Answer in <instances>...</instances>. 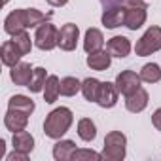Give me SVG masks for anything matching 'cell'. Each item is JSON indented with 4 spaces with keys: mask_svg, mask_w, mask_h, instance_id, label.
Segmentation results:
<instances>
[{
    "mask_svg": "<svg viewBox=\"0 0 161 161\" xmlns=\"http://www.w3.org/2000/svg\"><path fill=\"white\" fill-rule=\"evenodd\" d=\"M104 46V36L99 29H87L86 32V38H84V49L87 53H93V51H99L103 49Z\"/></svg>",
    "mask_w": 161,
    "mask_h": 161,
    "instance_id": "ac0fdd59",
    "label": "cell"
},
{
    "mask_svg": "<svg viewBox=\"0 0 161 161\" xmlns=\"http://www.w3.org/2000/svg\"><path fill=\"white\" fill-rule=\"evenodd\" d=\"M146 106H148V91L142 89V87H138L136 91H133L131 95L125 97V108L133 114L142 112Z\"/></svg>",
    "mask_w": 161,
    "mask_h": 161,
    "instance_id": "4fadbf2b",
    "label": "cell"
},
{
    "mask_svg": "<svg viewBox=\"0 0 161 161\" xmlns=\"http://www.w3.org/2000/svg\"><path fill=\"white\" fill-rule=\"evenodd\" d=\"M12 40H14V44L21 49V53H23V55L31 53V49H32V40H31V36H29L25 31H21V32L14 34V36H12Z\"/></svg>",
    "mask_w": 161,
    "mask_h": 161,
    "instance_id": "4316f807",
    "label": "cell"
},
{
    "mask_svg": "<svg viewBox=\"0 0 161 161\" xmlns=\"http://www.w3.org/2000/svg\"><path fill=\"white\" fill-rule=\"evenodd\" d=\"M152 123L157 131H161V108H157L153 114H152Z\"/></svg>",
    "mask_w": 161,
    "mask_h": 161,
    "instance_id": "f546056e",
    "label": "cell"
},
{
    "mask_svg": "<svg viewBox=\"0 0 161 161\" xmlns=\"http://www.w3.org/2000/svg\"><path fill=\"white\" fill-rule=\"evenodd\" d=\"M59 95H61V80L55 74H51V76H47L46 86H44V101L47 104H53Z\"/></svg>",
    "mask_w": 161,
    "mask_h": 161,
    "instance_id": "d6986e66",
    "label": "cell"
},
{
    "mask_svg": "<svg viewBox=\"0 0 161 161\" xmlns=\"http://www.w3.org/2000/svg\"><path fill=\"white\" fill-rule=\"evenodd\" d=\"M46 80H47L46 68H42V66L34 68V76H32V80H31V84H29V89H31L32 93H40V91H44V86H46Z\"/></svg>",
    "mask_w": 161,
    "mask_h": 161,
    "instance_id": "484cf974",
    "label": "cell"
},
{
    "mask_svg": "<svg viewBox=\"0 0 161 161\" xmlns=\"http://www.w3.org/2000/svg\"><path fill=\"white\" fill-rule=\"evenodd\" d=\"M103 25L106 29H116L125 25V6H112L108 10H104L103 14Z\"/></svg>",
    "mask_w": 161,
    "mask_h": 161,
    "instance_id": "7c38bea8",
    "label": "cell"
},
{
    "mask_svg": "<svg viewBox=\"0 0 161 161\" xmlns=\"http://www.w3.org/2000/svg\"><path fill=\"white\" fill-rule=\"evenodd\" d=\"M4 153H6V142H4V140H0V159L4 157Z\"/></svg>",
    "mask_w": 161,
    "mask_h": 161,
    "instance_id": "1f68e13d",
    "label": "cell"
},
{
    "mask_svg": "<svg viewBox=\"0 0 161 161\" xmlns=\"http://www.w3.org/2000/svg\"><path fill=\"white\" fill-rule=\"evenodd\" d=\"M8 108L21 110V112H25V114L31 116V114L34 112L36 104H34V101H32L31 97H27V95H14V97L8 101Z\"/></svg>",
    "mask_w": 161,
    "mask_h": 161,
    "instance_id": "ffe728a7",
    "label": "cell"
},
{
    "mask_svg": "<svg viewBox=\"0 0 161 161\" xmlns=\"http://www.w3.org/2000/svg\"><path fill=\"white\" fill-rule=\"evenodd\" d=\"M78 38H80V29H78V25H74V23L63 25L61 31H59V47H61L63 51H72V49H76V46H78Z\"/></svg>",
    "mask_w": 161,
    "mask_h": 161,
    "instance_id": "52a82bcc",
    "label": "cell"
},
{
    "mask_svg": "<svg viewBox=\"0 0 161 161\" xmlns=\"http://www.w3.org/2000/svg\"><path fill=\"white\" fill-rule=\"evenodd\" d=\"M78 91H82V82L72 76H66L61 80V95L64 97H74Z\"/></svg>",
    "mask_w": 161,
    "mask_h": 161,
    "instance_id": "d4e9b609",
    "label": "cell"
},
{
    "mask_svg": "<svg viewBox=\"0 0 161 161\" xmlns=\"http://www.w3.org/2000/svg\"><path fill=\"white\" fill-rule=\"evenodd\" d=\"M78 136L82 138V140H86V142L95 140V136H97V127H95V123H93L89 118H82V119L78 121Z\"/></svg>",
    "mask_w": 161,
    "mask_h": 161,
    "instance_id": "7402d4cb",
    "label": "cell"
},
{
    "mask_svg": "<svg viewBox=\"0 0 161 161\" xmlns=\"http://www.w3.org/2000/svg\"><path fill=\"white\" fill-rule=\"evenodd\" d=\"M140 74H136V72H133V70H123V72H119L118 76H116V87H118V91L121 93V95H131L133 91H136L138 87H140Z\"/></svg>",
    "mask_w": 161,
    "mask_h": 161,
    "instance_id": "8992f818",
    "label": "cell"
},
{
    "mask_svg": "<svg viewBox=\"0 0 161 161\" xmlns=\"http://www.w3.org/2000/svg\"><path fill=\"white\" fill-rule=\"evenodd\" d=\"M27 123H29V114H25L21 110L8 108V112L4 116V125L8 131H12V133L23 131V129H27Z\"/></svg>",
    "mask_w": 161,
    "mask_h": 161,
    "instance_id": "8fae6325",
    "label": "cell"
},
{
    "mask_svg": "<svg viewBox=\"0 0 161 161\" xmlns=\"http://www.w3.org/2000/svg\"><path fill=\"white\" fill-rule=\"evenodd\" d=\"M12 142H14V150H19L23 153H31L34 150V136L29 131H25V129L23 131H15Z\"/></svg>",
    "mask_w": 161,
    "mask_h": 161,
    "instance_id": "e0dca14e",
    "label": "cell"
},
{
    "mask_svg": "<svg viewBox=\"0 0 161 161\" xmlns=\"http://www.w3.org/2000/svg\"><path fill=\"white\" fill-rule=\"evenodd\" d=\"M72 161H99V159H104L103 157V153H97V152H93V150H86V148H82V150H74L72 152V157H70Z\"/></svg>",
    "mask_w": 161,
    "mask_h": 161,
    "instance_id": "83f0119b",
    "label": "cell"
},
{
    "mask_svg": "<svg viewBox=\"0 0 161 161\" xmlns=\"http://www.w3.org/2000/svg\"><path fill=\"white\" fill-rule=\"evenodd\" d=\"M127 153V136L121 131H110L104 138L103 157L108 161H121Z\"/></svg>",
    "mask_w": 161,
    "mask_h": 161,
    "instance_id": "3957f363",
    "label": "cell"
},
{
    "mask_svg": "<svg viewBox=\"0 0 161 161\" xmlns=\"http://www.w3.org/2000/svg\"><path fill=\"white\" fill-rule=\"evenodd\" d=\"M76 150L74 140H59L53 146V157L57 161H68L72 157V152Z\"/></svg>",
    "mask_w": 161,
    "mask_h": 161,
    "instance_id": "44dd1931",
    "label": "cell"
},
{
    "mask_svg": "<svg viewBox=\"0 0 161 161\" xmlns=\"http://www.w3.org/2000/svg\"><path fill=\"white\" fill-rule=\"evenodd\" d=\"M106 49L110 51L112 57L123 59V57H127L129 51H131V42H129V38H125V36H114V38L108 40Z\"/></svg>",
    "mask_w": 161,
    "mask_h": 161,
    "instance_id": "2e32d148",
    "label": "cell"
},
{
    "mask_svg": "<svg viewBox=\"0 0 161 161\" xmlns=\"http://www.w3.org/2000/svg\"><path fill=\"white\" fill-rule=\"evenodd\" d=\"M72 121H74L72 110L66 106H59L47 114V118L44 121V133L49 138H61L70 129Z\"/></svg>",
    "mask_w": 161,
    "mask_h": 161,
    "instance_id": "7a4b0ae2",
    "label": "cell"
},
{
    "mask_svg": "<svg viewBox=\"0 0 161 161\" xmlns=\"http://www.w3.org/2000/svg\"><path fill=\"white\" fill-rule=\"evenodd\" d=\"M87 66L91 68V70H99V72H103V70H106L108 66H110V63H112V55H110V51L106 49V51H103V49H99V51H93V53H87Z\"/></svg>",
    "mask_w": 161,
    "mask_h": 161,
    "instance_id": "9a60e30c",
    "label": "cell"
},
{
    "mask_svg": "<svg viewBox=\"0 0 161 161\" xmlns=\"http://www.w3.org/2000/svg\"><path fill=\"white\" fill-rule=\"evenodd\" d=\"M118 95H119V91H118L116 84L103 82L101 89H99V95H97V104L101 108H112L118 103Z\"/></svg>",
    "mask_w": 161,
    "mask_h": 161,
    "instance_id": "9c48e42d",
    "label": "cell"
},
{
    "mask_svg": "<svg viewBox=\"0 0 161 161\" xmlns=\"http://www.w3.org/2000/svg\"><path fill=\"white\" fill-rule=\"evenodd\" d=\"M23 53L21 49L14 44V40H8L2 44V47H0V59H2V63L6 66H15L19 61H21Z\"/></svg>",
    "mask_w": 161,
    "mask_h": 161,
    "instance_id": "5bb4252c",
    "label": "cell"
},
{
    "mask_svg": "<svg viewBox=\"0 0 161 161\" xmlns=\"http://www.w3.org/2000/svg\"><path fill=\"white\" fill-rule=\"evenodd\" d=\"M6 159H8V161H27V159H29V153H23V152H19V150H14Z\"/></svg>",
    "mask_w": 161,
    "mask_h": 161,
    "instance_id": "f1b7e54d",
    "label": "cell"
},
{
    "mask_svg": "<svg viewBox=\"0 0 161 161\" xmlns=\"http://www.w3.org/2000/svg\"><path fill=\"white\" fill-rule=\"evenodd\" d=\"M46 15L34 8H21V10H14L12 14H8V17L4 19V31L8 34H17L21 31L38 27L42 23H46Z\"/></svg>",
    "mask_w": 161,
    "mask_h": 161,
    "instance_id": "6da1fadb",
    "label": "cell"
},
{
    "mask_svg": "<svg viewBox=\"0 0 161 161\" xmlns=\"http://www.w3.org/2000/svg\"><path fill=\"white\" fill-rule=\"evenodd\" d=\"M140 80H142V82H146V84L159 82V80H161V68H159V64H155V63L144 64L142 70H140Z\"/></svg>",
    "mask_w": 161,
    "mask_h": 161,
    "instance_id": "cb8c5ba5",
    "label": "cell"
},
{
    "mask_svg": "<svg viewBox=\"0 0 161 161\" xmlns=\"http://www.w3.org/2000/svg\"><path fill=\"white\" fill-rule=\"evenodd\" d=\"M32 76H34V68H32L29 63H23V61H19V63H17L15 66H12V70H10V78H12V82H14L15 86H25V87H29Z\"/></svg>",
    "mask_w": 161,
    "mask_h": 161,
    "instance_id": "ba28073f",
    "label": "cell"
},
{
    "mask_svg": "<svg viewBox=\"0 0 161 161\" xmlns=\"http://www.w3.org/2000/svg\"><path fill=\"white\" fill-rule=\"evenodd\" d=\"M101 84L97 78H86L82 82V93L86 97V101L89 103H97V95H99V89H101Z\"/></svg>",
    "mask_w": 161,
    "mask_h": 161,
    "instance_id": "603a6c76",
    "label": "cell"
},
{
    "mask_svg": "<svg viewBox=\"0 0 161 161\" xmlns=\"http://www.w3.org/2000/svg\"><path fill=\"white\" fill-rule=\"evenodd\" d=\"M34 44H36V47H40L42 51H51L55 46H59V31L55 29V25H51V23H42V25L36 29Z\"/></svg>",
    "mask_w": 161,
    "mask_h": 161,
    "instance_id": "5b68a950",
    "label": "cell"
},
{
    "mask_svg": "<svg viewBox=\"0 0 161 161\" xmlns=\"http://www.w3.org/2000/svg\"><path fill=\"white\" fill-rule=\"evenodd\" d=\"M146 23V6H125V27L131 31L140 29Z\"/></svg>",
    "mask_w": 161,
    "mask_h": 161,
    "instance_id": "30bf717a",
    "label": "cell"
},
{
    "mask_svg": "<svg viewBox=\"0 0 161 161\" xmlns=\"http://www.w3.org/2000/svg\"><path fill=\"white\" fill-rule=\"evenodd\" d=\"M46 2L49 4V6H53V8H61V6H64L68 0H46Z\"/></svg>",
    "mask_w": 161,
    "mask_h": 161,
    "instance_id": "4dcf8cb0",
    "label": "cell"
},
{
    "mask_svg": "<svg viewBox=\"0 0 161 161\" xmlns=\"http://www.w3.org/2000/svg\"><path fill=\"white\" fill-rule=\"evenodd\" d=\"M159 49H161V27H150L135 46V53L138 57L152 55Z\"/></svg>",
    "mask_w": 161,
    "mask_h": 161,
    "instance_id": "277c9868",
    "label": "cell"
},
{
    "mask_svg": "<svg viewBox=\"0 0 161 161\" xmlns=\"http://www.w3.org/2000/svg\"><path fill=\"white\" fill-rule=\"evenodd\" d=\"M6 2H8V0H4V4H6Z\"/></svg>",
    "mask_w": 161,
    "mask_h": 161,
    "instance_id": "d6a6232c",
    "label": "cell"
}]
</instances>
